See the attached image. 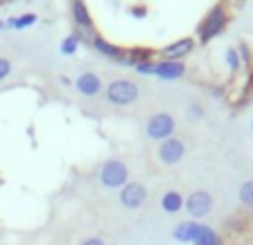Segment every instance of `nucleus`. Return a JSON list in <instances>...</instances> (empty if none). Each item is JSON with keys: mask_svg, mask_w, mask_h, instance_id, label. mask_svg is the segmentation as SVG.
Returning a JSON list of instances; mask_svg holds the SVG:
<instances>
[{"mask_svg": "<svg viewBox=\"0 0 253 245\" xmlns=\"http://www.w3.org/2000/svg\"><path fill=\"white\" fill-rule=\"evenodd\" d=\"M229 22H231V16H229L227 4L218 2L215 7H211V11L202 18V22L198 25V29H196L200 45H205V43H209V40L218 38V36L227 29Z\"/></svg>", "mask_w": 253, "mask_h": 245, "instance_id": "f257e3e1", "label": "nucleus"}, {"mask_svg": "<svg viewBox=\"0 0 253 245\" xmlns=\"http://www.w3.org/2000/svg\"><path fill=\"white\" fill-rule=\"evenodd\" d=\"M100 183L109 189H118V187L123 189L129 183V167L118 158H111L100 170Z\"/></svg>", "mask_w": 253, "mask_h": 245, "instance_id": "f03ea898", "label": "nucleus"}, {"mask_svg": "<svg viewBox=\"0 0 253 245\" xmlns=\"http://www.w3.org/2000/svg\"><path fill=\"white\" fill-rule=\"evenodd\" d=\"M140 96V89L135 83H131V80H114V83L107 87V98H109V103H114V105H131V103H135Z\"/></svg>", "mask_w": 253, "mask_h": 245, "instance_id": "7ed1b4c3", "label": "nucleus"}, {"mask_svg": "<svg viewBox=\"0 0 253 245\" xmlns=\"http://www.w3.org/2000/svg\"><path fill=\"white\" fill-rule=\"evenodd\" d=\"M173 131H175V119L171 114H167V112L153 114L147 121V136L153 140H167L173 136Z\"/></svg>", "mask_w": 253, "mask_h": 245, "instance_id": "20e7f679", "label": "nucleus"}, {"mask_svg": "<svg viewBox=\"0 0 253 245\" xmlns=\"http://www.w3.org/2000/svg\"><path fill=\"white\" fill-rule=\"evenodd\" d=\"M184 207H187V214L191 216V221H200V219H205V216L211 214V210H213V198H211L209 192L198 189V192H193L187 196Z\"/></svg>", "mask_w": 253, "mask_h": 245, "instance_id": "39448f33", "label": "nucleus"}, {"mask_svg": "<svg viewBox=\"0 0 253 245\" xmlns=\"http://www.w3.org/2000/svg\"><path fill=\"white\" fill-rule=\"evenodd\" d=\"M193 47H196V40L191 36H184V38L165 45L158 54H160V61H180V58H187L193 52Z\"/></svg>", "mask_w": 253, "mask_h": 245, "instance_id": "423d86ee", "label": "nucleus"}, {"mask_svg": "<svg viewBox=\"0 0 253 245\" xmlns=\"http://www.w3.org/2000/svg\"><path fill=\"white\" fill-rule=\"evenodd\" d=\"M184 152H187V147H184V143L180 138H167L160 143V147H158V158H160L165 165H175V163H180L184 158Z\"/></svg>", "mask_w": 253, "mask_h": 245, "instance_id": "0eeeda50", "label": "nucleus"}, {"mask_svg": "<svg viewBox=\"0 0 253 245\" xmlns=\"http://www.w3.org/2000/svg\"><path fill=\"white\" fill-rule=\"evenodd\" d=\"M120 203L126 210H140V207L147 203V189L140 183H126L120 189Z\"/></svg>", "mask_w": 253, "mask_h": 245, "instance_id": "6e6552de", "label": "nucleus"}, {"mask_svg": "<svg viewBox=\"0 0 253 245\" xmlns=\"http://www.w3.org/2000/svg\"><path fill=\"white\" fill-rule=\"evenodd\" d=\"M153 56H156V52L151 47H131V49H123V56L116 62L125 67H138L140 62L153 61Z\"/></svg>", "mask_w": 253, "mask_h": 245, "instance_id": "1a4fd4ad", "label": "nucleus"}, {"mask_svg": "<svg viewBox=\"0 0 253 245\" xmlns=\"http://www.w3.org/2000/svg\"><path fill=\"white\" fill-rule=\"evenodd\" d=\"M187 67L180 61H156V69L153 76H158L160 80H178L184 76Z\"/></svg>", "mask_w": 253, "mask_h": 245, "instance_id": "9d476101", "label": "nucleus"}, {"mask_svg": "<svg viewBox=\"0 0 253 245\" xmlns=\"http://www.w3.org/2000/svg\"><path fill=\"white\" fill-rule=\"evenodd\" d=\"M76 87H78V92L83 96H96L102 89V80L96 74H91V71H84V74H80L76 78Z\"/></svg>", "mask_w": 253, "mask_h": 245, "instance_id": "9b49d317", "label": "nucleus"}, {"mask_svg": "<svg viewBox=\"0 0 253 245\" xmlns=\"http://www.w3.org/2000/svg\"><path fill=\"white\" fill-rule=\"evenodd\" d=\"M200 221H182V223L175 225L173 230V239L178 243H193V239L200 232Z\"/></svg>", "mask_w": 253, "mask_h": 245, "instance_id": "f8f14e48", "label": "nucleus"}, {"mask_svg": "<svg viewBox=\"0 0 253 245\" xmlns=\"http://www.w3.org/2000/svg\"><path fill=\"white\" fill-rule=\"evenodd\" d=\"M193 245H224V237L218 232V230L211 228V225L202 223L198 237L193 239Z\"/></svg>", "mask_w": 253, "mask_h": 245, "instance_id": "ddd939ff", "label": "nucleus"}, {"mask_svg": "<svg viewBox=\"0 0 253 245\" xmlns=\"http://www.w3.org/2000/svg\"><path fill=\"white\" fill-rule=\"evenodd\" d=\"M91 47L96 49V52H100L102 56H107V58H111V61H118L120 56H123V47H118V45H114V43H109V40H105L102 36H93V40H91Z\"/></svg>", "mask_w": 253, "mask_h": 245, "instance_id": "4468645a", "label": "nucleus"}, {"mask_svg": "<svg viewBox=\"0 0 253 245\" xmlns=\"http://www.w3.org/2000/svg\"><path fill=\"white\" fill-rule=\"evenodd\" d=\"M160 205L167 214H178L180 210H184V196L180 192H175V189H169V192L162 194Z\"/></svg>", "mask_w": 253, "mask_h": 245, "instance_id": "2eb2a0df", "label": "nucleus"}, {"mask_svg": "<svg viewBox=\"0 0 253 245\" xmlns=\"http://www.w3.org/2000/svg\"><path fill=\"white\" fill-rule=\"evenodd\" d=\"M71 13H74V20L80 29H93V20L89 16V9L83 0H74L71 2Z\"/></svg>", "mask_w": 253, "mask_h": 245, "instance_id": "dca6fc26", "label": "nucleus"}, {"mask_svg": "<svg viewBox=\"0 0 253 245\" xmlns=\"http://www.w3.org/2000/svg\"><path fill=\"white\" fill-rule=\"evenodd\" d=\"M36 20H38L36 13H22V16H18V18H9V27H13V29H27V27H31Z\"/></svg>", "mask_w": 253, "mask_h": 245, "instance_id": "f3484780", "label": "nucleus"}, {"mask_svg": "<svg viewBox=\"0 0 253 245\" xmlns=\"http://www.w3.org/2000/svg\"><path fill=\"white\" fill-rule=\"evenodd\" d=\"M78 47H80L78 36L71 34V36H67V38L60 43V54H62V56H74V54L78 52Z\"/></svg>", "mask_w": 253, "mask_h": 245, "instance_id": "a211bd4d", "label": "nucleus"}, {"mask_svg": "<svg viewBox=\"0 0 253 245\" xmlns=\"http://www.w3.org/2000/svg\"><path fill=\"white\" fill-rule=\"evenodd\" d=\"M224 58H227V67L231 69V74H238V71L242 69V62H240V56H238L236 47H229L227 54H224Z\"/></svg>", "mask_w": 253, "mask_h": 245, "instance_id": "6ab92c4d", "label": "nucleus"}, {"mask_svg": "<svg viewBox=\"0 0 253 245\" xmlns=\"http://www.w3.org/2000/svg\"><path fill=\"white\" fill-rule=\"evenodd\" d=\"M238 56H240V62H242L245 69H253V52L247 43H240V47H238Z\"/></svg>", "mask_w": 253, "mask_h": 245, "instance_id": "aec40b11", "label": "nucleus"}, {"mask_svg": "<svg viewBox=\"0 0 253 245\" xmlns=\"http://www.w3.org/2000/svg\"><path fill=\"white\" fill-rule=\"evenodd\" d=\"M240 201H242V205L253 207V181H247L240 187Z\"/></svg>", "mask_w": 253, "mask_h": 245, "instance_id": "412c9836", "label": "nucleus"}, {"mask_svg": "<svg viewBox=\"0 0 253 245\" xmlns=\"http://www.w3.org/2000/svg\"><path fill=\"white\" fill-rule=\"evenodd\" d=\"M187 114L191 121H202L205 119V107H202L200 103H191V105L187 107Z\"/></svg>", "mask_w": 253, "mask_h": 245, "instance_id": "4be33fe9", "label": "nucleus"}, {"mask_svg": "<svg viewBox=\"0 0 253 245\" xmlns=\"http://www.w3.org/2000/svg\"><path fill=\"white\" fill-rule=\"evenodd\" d=\"M138 74H144V76H153V69H156V61H147V62H140L138 67H133Z\"/></svg>", "mask_w": 253, "mask_h": 245, "instance_id": "5701e85b", "label": "nucleus"}, {"mask_svg": "<svg viewBox=\"0 0 253 245\" xmlns=\"http://www.w3.org/2000/svg\"><path fill=\"white\" fill-rule=\"evenodd\" d=\"M9 71H11V62H9V58H2V56H0V80L7 78Z\"/></svg>", "mask_w": 253, "mask_h": 245, "instance_id": "b1692460", "label": "nucleus"}, {"mask_svg": "<svg viewBox=\"0 0 253 245\" xmlns=\"http://www.w3.org/2000/svg\"><path fill=\"white\" fill-rule=\"evenodd\" d=\"M131 16H133V18H144V16H147V7H142V4L131 7Z\"/></svg>", "mask_w": 253, "mask_h": 245, "instance_id": "393cba45", "label": "nucleus"}, {"mask_svg": "<svg viewBox=\"0 0 253 245\" xmlns=\"http://www.w3.org/2000/svg\"><path fill=\"white\" fill-rule=\"evenodd\" d=\"M80 245H105V241H102V239H96V237H93V239H87V241H83Z\"/></svg>", "mask_w": 253, "mask_h": 245, "instance_id": "a878e982", "label": "nucleus"}, {"mask_svg": "<svg viewBox=\"0 0 253 245\" xmlns=\"http://www.w3.org/2000/svg\"><path fill=\"white\" fill-rule=\"evenodd\" d=\"M222 94H224L222 87H213V96H215V98H222Z\"/></svg>", "mask_w": 253, "mask_h": 245, "instance_id": "bb28decb", "label": "nucleus"}, {"mask_svg": "<svg viewBox=\"0 0 253 245\" xmlns=\"http://www.w3.org/2000/svg\"><path fill=\"white\" fill-rule=\"evenodd\" d=\"M2 29H4V22H2V20H0V31H2Z\"/></svg>", "mask_w": 253, "mask_h": 245, "instance_id": "cd10ccee", "label": "nucleus"}, {"mask_svg": "<svg viewBox=\"0 0 253 245\" xmlns=\"http://www.w3.org/2000/svg\"><path fill=\"white\" fill-rule=\"evenodd\" d=\"M251 245H253V234H251Z\"/></svg>", "mask_w": 253, "mask_h": 245, "instance_id": "c85d7f7f", "label": "nucleus"}, {"mask_svg": "<svg viewBox=\"0 0 253 245\" xmlns=\"http://www.w3.org/2000/svg\"><path fill=\"white\" fill-rule=\"evenodd\" d=\"M231 245H242V243H231Z\"/></svg>", "mask_w": 253, "mask_h": 245, "instance_id": "c756f323", "label": "nucleus"}, {"mask_svg": "<svg viewBox=\"0 0 253 245\" xmlns=\"http://www.w3.org/2000/svg\"><path fill=\"white\" fill-rule=\"evenodd\" d=\"M251 127H253V121H251Z\"/></svg>", "mask_w": 253, "mask_h": 245, "instance_id": "7c9ffc66", "label": "nucleus"}, {"mask_svg": "<svg viewBox=\"0 0 253 245\" xmlns=\"http://www.w3.org/2000/svg\"><path fill=\"white\" fill-rule=\"evenodd\" d=\"M240 2H242V0H240Z\"/></svg>", "mask_w": 253, "mask_h": 245, "instance_id": "2f4dec72", "label": "nucleus"}]
</instances>
